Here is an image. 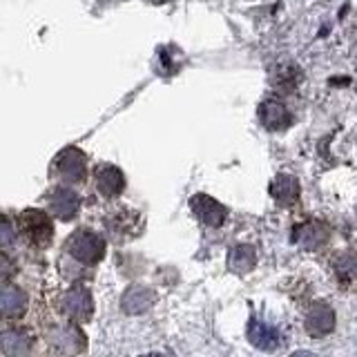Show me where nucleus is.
Instances as JSON below:
<instances>
[{
  "label": "nucleus",
  "instance_id": "1",
  "mask_svg": "<svg viewBox=\"0 0 357 357\" xmlns=\"http://www.w3.org/2000/svg\"><path fill=\"white\" fill-rule=\"evenodd\" d=\"M63 250L70 255V257H74L76 261L92 266V264H98L100 259H103V255H105V241L94 230L78 228L76 232H72L70 237H67Z\"/></svg>",
  "mask_w": 357,
  "mask_h": 357
},
{
  "label": "nucleus",
  "instance_id": "2",
  "mask_svg": "<svg viewBox=\"0 0 357 357\" xmlns=\"http://www.w3.org/2000/svg\"><path fill=\"white\" fill-rule=\"evenodd\" d=\"M18 230L27 243L36 245V248H45L54 239V221L47 212L27 208L18 215Z\"/></svg>",
  "mask_w": 357,
  "mask_h": 357
},
{
  "label": "nucleus",
  "instance_id": "3",
  "mask_svg": "<svg viewBox=\"0 0 357 357\" xmlns=\"http://www.w3.org/2000/svg\"><path fill=\"white\" fill-rule=\"evenodd\" d=\"M61 310L67 319L72 321H89L94 315V299L89 288L83 284H74L67 288L61 297Z\"/></svg>",
  "mask_w": 357,
  "mask_h": 357
},
{
  "label": "nucleus",
  "instance_id": "4",
  "mask_svg": "<svg viewBox=\"0 0 357 357\" xmlns=\"http://www.w3.org/2000/svg\"><path fill=\"white\" fill-rule=\"evenodd\" d=\"M56 172L67 183H83L87 178V156L78 148H65L56 156Z\"/></svg>",
  "mask_w": 357,
  "mask_h": 357
},
{
  "label": "nucleus",
  "instance_id": "5",
  "mask_svg": "<svg viewBox=\"0 0 357 357\" xmlns=\"http://www.w3.org/2000/svg\"><path fill=\"white\" fill-rule=\"evenodd\" d=\"M304 326L310 337H326L335 328V312L326 301H312L306 310Z\"/></svg>",
  "mask_w": 357,
  "mask_h": 357
},
{
  "label": "nucleus",
  "instance_id": "6",
  "mask_svg": "<svg viewBox=\"0 0 357 357\" xmlns=\"http://www.w3.org/2000/svg\"><path fill=\"white\" fill-rule=\"evenodd\" d=\"M190 208H192L195 217L210 228L223 226V221H226V217H228V210L208 195H195L192 199H190Z\"/></svg>",
  "mask_w": 357,
  "mask_h": 357
},
{
  "label": "nucleus",
  "instance_id": "7",
  "mask_svg": "<svg viewBox=\"0 0 357 357\" xmlns=\"http://www.w3.org/2000/svg\"><path fill=\"white\" fill-rule=\"evenodd\" d=\"M47 206L54 217L72 221L78 215V210H81V197L70 188H54L47 197Z\"/></svg>",
  "mask_w": 357,
  "mask_h": 357
},
{
  "label": "nucleus",
  "instance_id": "8",
  "mask_svg": "<svg viewBox=\"0 0 357 357\" xmlns=\"http://www.w3.org/2000/svg\"><path fill=\"white\" fill-rule=\"evenodd\" d=\"M94 183L103 197H119L126 190V174L112 163H98L94 167Z\"/></svg>",
  "mask_w": 357,
  "mask_h": 357
},
{
  "label": "nucleus",
  "instance_id": "9",
  "mask_svg": "<svg viewBox=\"0 0 357 357\" xmlns=\"http://www.w3.org/2000/svg\"><path fill=\"white\" fill-rule=\"evenodd\" d=\"M50 344L54 351L59 353H83L85 351V335L83 331L74 326V324H65V326H59L50 337Z\"/></svg>",
  "mask_w": 357,
  "mask_h": 357
},
{
  "label": "nucleus",
  "instance_id": "10",
  "mask_svg": "<svg viewBox=\"0 0 357 357\" xmlns=\"http://www.w3.org/2000/svg\"><path fill=\"white\" fill-rule=\"evenodd\" d=\"M27 310V295L25 290L18 286L5 284L3 293H0V312L5 319H18L25 315Z\"/></svg>",
  "mask_w": 357,
  "mask_h": 357
},
{
  "label": "nucleus",
  "instance_id": "11",
  "mask_svg": "<svg viewBox=\"0 0 357 357\" xmlns=\"http://www.w3.org/2000/svg\"><path fill=\"white\" fill-rule=\"evenodd\" d=\"M154 290L148 288V286H130L126 293H123V299H121V308L128 312V315H139V312L148 310L152 304H154Z\"/></svg>",
  "mask_w": 357,
  "mask_h": 357
},
{
  "label": "nucleus",
  "instance_id": "12",
  "mask_svg": "<svg viewBox=\"0 0 357 357\" xmlns=\"http://www.w3.org/2000/svg\"><path fill=\"white\" fill-rule=\"evenodd\" d=\"M259 121L266 130L271 132H282L290 126V114L284 103L271 98V100H264L261 107H259Z\"/></svg>",
  "mask_w": 357,
  "mask_h": 357
},
{
  "label": "nucleus",
  "instance_id": "13",
  "mask_svg": "<svg viewBox=\"0 0 357 357\" xmlns=\"http://www.w3.org/2000/svg\"><path fill=\"white\" fill-rule=\"evenodd\" d=\"M271 197L277 201L279 206H293L299 201V181L293 174H277L271 181Z\"/></svg>",
  "mask_w": 357,
  "mask_h": 357
},
{
  "label": "nucleus",
  "instance_id": "14",
  "mask_svg": "<svg viewBox=\"0 0 357 357\" xmlns=\"http://www.w3.org/2000/svg\"><path fill=\"white\" fill-rule=\"evenodd\" d=\"M3 355L7 357H20V355H29L31 353V337L25 328L11 326L3 331Z\"/></svg>",
  "mask_w": 357,
  "mask_h": 357
},
{
  "label": "nucleus",
  "instance_id": "15",
  "mask_svg": "<svg viewBox=\"0 0 357 357\" xmlns=\"http://www.w3.org/2000/svg\"><path fill=\"white\" fill-rule=\"evenodd\" d=\"M326 239H328V230L319 221H308L304 226L295 228V241L304 250H319L326 243Z\"/></svg>",
  "mask_w": 357,
  "mask_h": 357
},
{
  "label": "nucleus",
  "instance_id": "16",
  "mask_svg": "<svg viewBox=\"0 0 357 357\" xmlns=\"http://www.w3.org/2000/svg\"><path fill=\"white\" fill-rule=\"evenodd\" d=\"M137 215L134 212H128V210H119V212H112V217L105 219V228L109 230L112 234V239H116V241H123V239H128L130 234L126 232H137Z\"/></svg>",
  "mask_w": 357,
  "mask_h": 357
},
{
  "label": "nucleus",
  "instance_id": "17",
  "mask_svg": "<svg viewBox=\"0 0 357 357\" xmlns=\"http://www.w3.org/2000/svg\"><path fill=\"white\" fill-rule=\"evenodd\" d=\"M248 340L257 346V349H261V351H275L277 346H279V333L273 326L264 324V321L250 319Z\"/></svg>",
  "mask_w": 357,
  "mask_h": 357
},
{
  "label": "nucleus",
  "instance_id": "18",
  "mask_svg": "<svg viewBox=\"0 0 357 357\" xmlns=\"http://www.w3.org/2000/svg\"><path fill=\"white\" fill-rule=\"evenodd\" d=\"M257 264V252L252 245L248 243H239V245H234V248H230V255H228V268L232 273H237V275H243V273H248L252 271Z\"/></svg>",
  "mask_w": 357,
  "mask_h": 357
},
{
  "label": "nucleus",
  "instance_id": "19",
  "mask_svg": "<svg viewBox=\"0 0 357 357\" xmlns=\"http://www.w3.org/2000/svg\"><path fill=\"white\" fill-rule=\"evenodd\" d=\"M333 271L344 286H357V255L353 252L340 255L333 264Z\"/></svg>",
  "mask_w": 357,
  "mask_h": 357
},
{
  "label": "nucleus",
  "instance_id": "20",
  "mask_svg": "<svg viewBox=\"0 0 357 357\" xmlns=\"http://www.w3.org/2000/svg\"><path fill=\"white\" fill-rule=\"evenodd\" d=\"M9 243H11V228H9V219H5V223H3V245H5V250L9 248Z\"/></svg>",
  "mask_w": 357,
  "mask_h": 357
},
{
  "label": "nucleus",
  "instance_id": "21",
  "mask_svg": "<svg viewBox=\"0 0 357 357\" xmlns=\"http://www.w3.org/2000/svg\"><path fill=\"white\" fill-rule=\"evenodd\" d=\"M150 3H156V5H159V3H170V0H150Z\"/></svg>",
  "mask_w": 357,
  "mask_h": 357
}]
</instances>
